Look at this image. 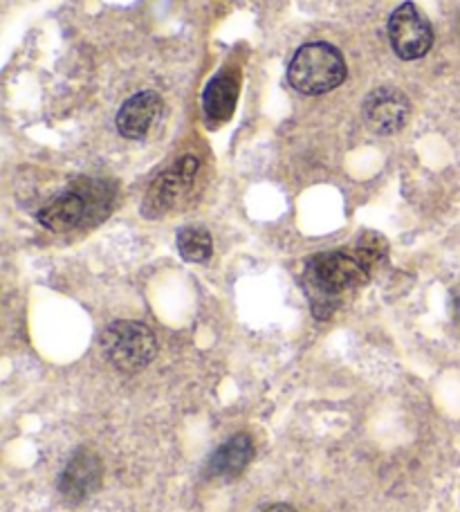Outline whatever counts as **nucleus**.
Segmentation results:
<instances>
[{"label":"nucleus","mask_w":460,"mask_h":512,"mask_svg":"<svg viewBox=\"0 0 460 512\" xmlns=\"http://www.w3.org/2000/svg\"><path fill=\"white\" fill-rule=\"evenodd\" d=\"M371 277L355 254L324 252L315 254L303 268V290L310 299L312 315L328 319L342 304V295L362 288Z\"/></svg>","instance_id":"nucleus-1"},{"label":"nucleus","mask_w":460,"mask_h":512,"mask_svg":"<svg viewBox=\"0 0 460 512\" xmlns=\"http://www.w3.org/2000/svg\"><path fill=\"white\" fill-rule=\"evenodd\" d=\"M288 79L292 88H297L303 95H326L344 84L346 61L335 45L308 43L292 57Z\"/></svg>","instance_id":"nucleus-2"},{"label":"nucleus","mask_w":460,"mask_h":512,"mask_svg":"<svg viewBox=\"0 0 460 512\" xmlns=\"http://www.w3.org/2000/svg\"><path fill=\"white\" fill-rule=\"evenodd\" d=\"M106 360L122 373H137L153 362L158 353L153 331L142 322L119 319L104 328L99 337Z\"/></svg>","instance_id":"nucleus-3"},{"label":"nucleus","mask_w":460,"mask_h":512,"mask_svg":"<svg viewBox=\"0 0 460 512\" xmlns=\"http://www.w3.org/2000/svg\"><path fill=\"white\" fill-rule=\"evenodd\" d=\"M198 167V158L184 155V158L173 162L167 171L160 173V176L153 180L149 191H146L142 203V216L151 218V221L153 218L167 216L171 209L189 194L193 180L198 176Z\"/></svg>","instance_id":"nucleus-4"},{"label":"nucleus","mask_w":460,"mask_h":512,"mask_svg":"<svg viewBox=\"0 0 460 512\" xmlns=\"http://www.w3.org/2000/svg\"><path fill=\"white\" fill-rule=\"evenodd\" d=\"M386 32H389L393 52L402 61L422 59L434 45V27L413 3H402L395 9Z\"/></svg>","instance_id":"nucleus-5"},{"label":"nucleus","mask_w":460,"mask_h":512,"mask_svg":"<svg viewBox=\"0 0 460 512\" xmlns=\"http://www.w3.org/2000/svg\"><path fill=\"white\" fill-rule=\"evenodd\" d=\"M366 126L377 135L400 133L409 122L411 102L400 88L382 86L368 93L362 106Z\"/></svg>","instance_id":"nucleus-6"},{"label":"nucleus","mask_w":460,"mask_h":512,"mask_svg":"<svg viewBox=\"0 0 460 512\" xmlns=\"http://www.w3.org/2000/svg\"><path fill=\"white\" fill-rule=\"evenodd\" d=\"M101 459L99 456L81 447L72 459L66 463V468L61 470L57 479V490L59 495L68 501V504H81V501L95 495L101 486Z\"/></svg>","instance_id":"nucleus-7"},{"label":"nucleus","mask_w":460,"mask_h":512,"mask_svg":"<svg viewBox=\"0 0 460 512\" xmlns=\"http://www.w3.org/2000/svg\"><path fill=\"white\" fill-rule=\"evenodd\" d=\"M162 99L153 90H142V93L126 99L117 113V131L126 140H144L149 135L155 117L160 115Z\"/></svg>","instance_id":"nucleus-8"},{"label":"nucleus","mask_w":460,"mask_h":512,"mask_svg":"<svg viewBox=\"0 0 460 512\" xmlns=\"http://www.w3.org/2000/svg\"><path fill=\"white\" fill-rule=\"evenodd\" d=\"M39 223L50 232H70L88 221V205L86 198L79 194L75 187L63 191L61 196L50 200L48 205L39 209Z\"/></svg>","instance_id":"nucleus-9"},{"label":"nucleus","mask_w":460,"mask_h":512,"mask_svg":"<svg viewBox=\"0 0 460 512\" xmlns=\"http://www.w3.org/2000/svg\"><path fill=\"white\" fill-rule=\"evenodd\" d=\"M254 456V443L250 434H236L223 443L218 450L209 456L207 474L218 479H236L238 474L245 472Z\"/></svg>","instance_id":"nucleus-10"},{"label":"nucleus","mask_w":460,"mask_h":512,"mask_svg":"<svg viewBox=\"0 0 460 512\" xmlns=\"http://www.w3.org/2000/svg\"><path fill=\"white\" fill-rule=\"evenodd\" d=\"M238 99V81L236 77L220 72L209 81L205 93H202V111L211 126H220L232 120Z\"/></svg>","instance_id":"nucleus-11"},{"label":"nucleus","mask_w":460,"mask_h":512,"mask_svg":"<svg viewBox=\"0 0 460 512\" xmlns=\"http://www.w3.org/2000/svg\"><path fill=\"white\" fill-rule=\"evenodd\" d=\"M176 245L180 256L187 263H207L214 252V241L205 227L187 225L176 236Z\"/></svg>","instance_id":"nucleus-12"},{"label":"nucleus","mask_w":460,"mask_h":512,"mask_svg":"<svg viewBox=\"0 0 460 512\" xmlns=\"http://www.w3.org/2000/svg\"><path fill=\"white\" fill-rule=\"evenodd\" d=\"M75 189L86 198L88 205V221L95 223L99 218H104L113 203V191L108 189L106 182L101 180H79Z\"/></svg>","instance_id":"nucleus-13"},{"label":"nucleus","mask_w":460,"mask_h":512,"mask_svg":"<svg viewBox=\"0 0 460 512\" xmlns=\"http://www.w3.org/2000/svg\"><path fill=\"white\" fill-rule=\"evenodd\" d=\"M368 272H373L377 265L384 263L386 254H389V245L382 239L380 234L366 232L360 241H357V248L353 252Z\"/></svg>","instance_id":"nucleus-14"},{"label":"nucleus","mask_w":460,"mask_h":512,"mask_svg":"<svg viewBox=\"0 0 460 512\" xmlns=\"http://www.w3.org/2000/svg\"><path fill=\"white\" fill-rule=\"evenodd\" d=\"M452 313L456 322L460 324V283L452 290Z\"/></svg>","instance_id":"nucleus-15"},{"label":"nucleus","mask_w":460,"mask_h":512,"mask_svg":"<svg viewBox=\"0 0 460 512\" xmlns=\"http://www.w3.org/2000/svg\"><path fill=\"white\" fill-rule=\"evenodd\" d=\"M263 512H297V510H294L292 506H285V504H276V506H270V508H265Z\"/></svg>","instance_id":"nucleus-16"}]
</instances>
